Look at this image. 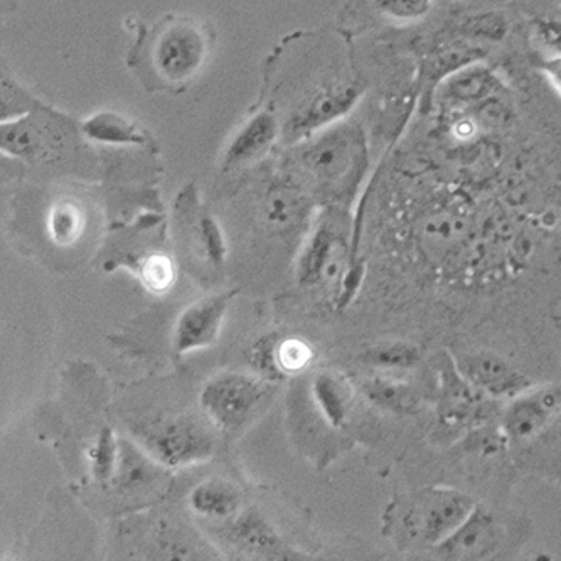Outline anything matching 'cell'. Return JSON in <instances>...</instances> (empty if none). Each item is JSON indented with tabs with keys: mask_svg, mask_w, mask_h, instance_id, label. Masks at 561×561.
Segmentation results:
<instances>
[{
	"mask_svg": "<svg viewBox=\"0 0 561 561\" xmlns=\"http://www.w3.org/2000/svg\"><path fill=\"white\" fill-rule=\"evenodd\" d=\"M150 70L168 87H183L197 77L209 56L206 30L193 19L168 18L149 41Z\"/></svg>",
	"mask_w": 561,
	"mask_h": 561,
	"instance_id": "cell-1",
	"label": "cell"
},
{
	"mask_svg": "<svg viewBox=\"0 0 561 561\" xmlns=\"http://www.w3.org/2000/svg\"><path fill=\"white\" fill-rule=\"evenodd\" d=\"M299 161L307 172L325 183L354 181L368 162L365 137L356 125L335 122L304 144Z\"/></svg>",
	"mask_w": 561,
	"mask_h": 561,
	"instance_id": "cell-2",
	"label": "cell"
},
{
	"mask_svg": "<svg viewBox=\"0 0 561 561\" xmlns=\"http://www.w3.org/2000/svg\"><path fill=\"white\" fill-rule=\"evenodd\" d=\"M271 387L263 378L225 373L216 376L201 391V409L206 419L222 432H237L259 415Z\"/></svg>",
	"mask_w": 561,
	"mask_h": 561,
	"instance_id": "cell-3",
	"label": "cell"
},
{
	"mask_svg": "<svg viewBox=\"0 0 561 561\" xmlns=\"http://www.w3.org/2000/svg\"><path fill=\"white\" fill-rule=\"evenodd\" d=\"M136 435L150 459L169 469L208 459L215 450V440L205 426L183 416L157 420L137 428Z\"/></svg>",
	"mask_w": 561,
	"mask_h": 561,
	"instance_id": "cell-4",
	"label": "cell"
},
{
	"mask_svg": "<svg viewBox=\"0 0 561 561\" xmlns=\"http://www.w3.org/2000/svg\"><path fill=\"white\" fill-rule=\"evenodd\" d=\"M474 507V501L462 492L428 489L413 501L407 514V528L415 540L437 547L466 522Z\"/></svg>",
	"mask_w": 561,
	"mask_h": 561,
	"instance_id": "cell-5",
	"label": "cell"
},
{
	"mask_svg": "<svg viewBox=\"0 0 561 561\" xmlns=\"http://www.w3.org/2000/svg\"><path fill=\"white\" fill-rule=\"evenodd\" d=\"M359 95L362 88L354 81L321 88L288 118L285 124V137L288 140L302 139L316 130L335 124L347 110L353 108Z\"/></svg>",
	"mask_w": 561,
	"mask_h": 561,
	"instance_id": "cell-6",
	"label": "cell"
},
{
	"mask_svg": "<svg viewBox=\"0 0 561 561\" xmlns=\"http://www.w3.org/2000/svg\"><path fill=\"white\" fill-rule=\"evenodd\" d=\"M457 371L474 390L491 397H518L531 381L519 369L491 351H472L457 359Z\"/></svg>",
	"mask_w": 561,
	"mask_h": 561,
	"instance_id": "cell-7",
	"label": "cell"
},
{
	"mask_svg": "<svg viewBox=\"0 0 561 561\" xmlns=\"http://www.w3.org/2000/svg\"><path fill=\"white\" fill-rule=\"evenodd\" d=\"M231 297L233 294H221L201 299L181 313L174 329V351L179 356L216 343Z\"/></svg>",
	"mask_w": 561,
	"mask_h": 561,
	"instance_id": "cell-8",
	"label": "cell"
},
{
	"mask_svg": "<svg viewBox=\"0 0 561 561\" xmlns=\"http://www.w3.org/2000/svg\"><path fill=\"white\" fill-rule=\"evenodd\" d=\"M500 541L496 518L484 507L476 506L466 522L435 548L447 560H481L494 553Z\"/></svg>",
	"mask_w": 561,
	"mask_h": 561,
	"instance_id": "cell-9",
	"label": "cell"
},
{
	"mask_svg": "<svg viewBox=\"0 0 561 561\" xmlns=\"http://www.w3.org/2000/svg\"><path fill=\"white\" fill-rule=\"evenodd\" d=\"M277 117L271 110L260 112L250 122L243 125L237 137L231 140L227 153H225V168L237 169L241 165L252 164L271 149L277 139Z\"/></svg>",
	"mask_w": 561,
	"mask_h": 561,
	"instance_id": "cell-10",
	"label": "cell"
},
{
	"mask_svg": "<svg viewBox=\"0 0 561 561\" xmlns=\"http://www.w3.org/2000/svg\"><path fill=\"white\" fill-rule=\"evenodd\" d=\"M557 409L558 394L554 391H536L519 397L506 413L504 431L513 440H525L538 434Z\"/></svg>",
	"mask_w": 561,
	"mask_h": 561,
	"instance_id": "cell-11",
	"label": "cell"
},
{
	"mask_svg": "<svg viewBox=\"0 0 561 561\" xmlns=\"http://www.w3.org/2000/svg\"><path fill=\"white\" fill-rule=\"evenodd\" d=\"M340 228L334 219H324L318 230L310 238L309 244L304 250L299 263V280L307 287L321 284L324 278L331 277L332 259L337 255L340 247Z\"/></svg>",
	"mask_w": 561,
	"mask_h": 561,
	"instance_id": "cell-12",
	"label": "cell"
},
{
	"mask_svg": "<svg viewBox=\"0 0 561 561\" xmlns=\"http://www.w3.org/2000/svg\"><path fill=\"white\" fill-rule=\"evenodd\" d=\"M313 400L329 425L343 426L350 413L351 393L346 381L331 371L319 373L312 383Z\"/></svg>",
	"mask_w": 561,
	"mask_h": 561,
	"instance_id": "cell-13",
	"label": "cell"
},
{
	"mask_svg": "<svg viewBox=\"0 0 561 561\" xmlns=\"http://www.w3.org/2000/svg\"><path fill=\"white\" fill-rule=\"evenodd\" d=\"M190 504L194 513L209 519H227L240 507V492L222 481H208L191 492Z\"/></svg>",
	"mask_w": 561,
	"mask_h": 561,
	"instance_id": "cell-14",
	"label": "cell"
},
{
	"mask_svg": "<svg viewBox=\"0 0 561 561\" xmlns=\"http://www.w3.org/2000/svg\"><path fill=\"white\" fill-rule=\"evenodd\" d=\"M496 87L494 77L481 66H463L442 87V99L450 103H472L485 99Z\"/></svg>",
	"mask_w": 561,
	"mask_h": 561,
	"instance_id": "cell-15",
	"label": "cell"
},
{
	"mask_svg": "<svg viewBox=\"0 0 561 561\" xmlns=\"http://www.w3.org/2000/svg\"><path fill=\"white\" fill-rule=\"evenodd\" d=\"M84 134L96 142L112 146H134L146 142L144 131L122 115L100 112L83 124Z\"/></svg>",
	"mask_w": 561,
	"mask_h": 561,
	"instance_id": "cell-16",
	"label": "cell"
},
{
	"mask_svg": "<svg viewBox=\"0 0 561 561\" xmlns=\"http://www.w3.org/2000/svg\"><path fill=\"white\" fill-rule=\"evenodd\" d=\"M153 478H156V466L136 447H131L127 442H121L117 469L112 479L114 484L125 491H136L149 485Z\"/></svg>",
	"mask_w": 561,
	"mask_h": 561,
	"instance_id": "cell-17",
	"label": "cell"
},
{
	"mask_svg": "<svg viewBox=\"0 0 561 561\" xmlns=\"http://www.w3.org/2000/svg\"><path fill=\"white\" fill-rule=\"evenodd\" d=\"M84 227L83 209L75 201H59L49 211L48 231L59 247L73 244Z\"/></svg>",
	"mask_w": 561,
	"mask_h": 561,
	"instance_id": "cell-18",
	"label": "cell"
},
{
	"mask_svg": "<svg viewBox=\"0 0 561 561\" xmlns=\"http://www.w3.org/2000/svg\"><path fill=\"white\" fill-rule=\"evenodd\" d=\"M118 454H121V444H118L114 431L103 428L96 437L95 444L88 450L90 470H92V476L96 481L108 482L114 479Z\"/></svg>",
	"mask_w": 561,
	"mask_h": 561,
	"instance_id": "cell-19",
	"label": "cell"
},
{
	"mask_svg": "<svg viewBox=\"0 0 561 561\" xmlns=\"http://www.w3.org/2000/svg\"><path fill=\"white\" fill-rule=\"evenodd\" d=\"M233 528L238 543L244 545L250 550L266 551L277 547L278 540L274 529L255 511L241 514L234 522Z\"/></svg>",
	"mask_w": 561,
	"mask_h": 561,
	"instance_id": "cell-20",
	"label": "cell"
},
{
	"mask_svg": "<svg viewBox=\"0 0 561 561\" xmlns=\"http://www.w3.org/2000/svg\"><path fill=\"white\" fill-rule=\"evenodd\" d=\"M369 400L383 409L405 412L415 405V394L407 385L397 383L390 378H375L365 387Z\"/></svg>",
	"mask_w": 561,
	"mask_h": 561,
	"instance_id": "cell-21",
	"label": "cell"
},
{
	"mask_svg": "<svg viewBox=\"0 0 561 561\" xmlns=\"http://www.w3.org/2000/svg\"><path fill=\"white\" fill-rule=\"evenodd\" d=\"M363 359L375 368L407 369L419 363L420 351L412 344L383 343L366 351Z\"/></svg>",
	"mask_w": 561,
	"mask_h": 561,
	"instance_id": "cell-22",
	"label": "cell"
},
{
	"mask_svg": "<svg viewBox=\"0 0 561 561\" xmlns=\"http://www.w3.org/2000/svg\"><path fill=\"white\" fill-rule=\"evenodd\" d=\"M41 149V134L27 118L2 125V150L11 156H34Z\"/></svg>",
	"mask_w": 561,
	"mask_h": 561,
	"instance_id": "cell-23",
	"label": "cell"
},
{
	"mask_svg": "<svg viewBox=\"0 0 561 561\" xmlns=\"http://www.w3.org/2000/svg\"><path fill=\"white\" fill-rule=\"evenodd\" d=\"M302 197L297 196L294 191H272L271 196L266 197L265 208H263L266 221L278 230L290 227L299 219L300 213H302Z\"/></svg>",
	"mask_w": 561,
	"mask_h": 561,
	"instance_id": "cell-24",
	"label": "cell"
},
{
	"mask_svg": "<svg viewBox=\"0 0 561 561\" xmlns=\"http://www.w3.org/2000/svg\"><path fill=\"white\" fill-rule=\"evenodd\" d=\"M197 247L211 265L221 266L227 256V243L216 219L211 215L201 216L196 227Z\"/></svg>",
	"mask_w": 561,
	"mask_h": 561,
	"instance_id": "cell-25",
	"label": "cell"
},
{
	"mask_svg": "<svg viewBox=\"0 0 561 561\" xmlns=\"http://www.w3.org/2000/svg\"><path fill=\"white\" fill-rule=\"evenodd\" d=\"M313 351L307 341L299 337H288V340L277 343V365L280 373L296 375L304 371L312 363Z\"/></svg>",
	"mask_w": 561,
	"mask_h": 561,
	"instance_id": "cell-26",
	"label": "cell"
},
{
	"mask_svg": "<svg viewBox=\"0 0 561 561\" xmlns=\"http://www.w3.org/2000/svg\"><path fill=\"white\" fill-rule=\"evenodd\" d=\"M376 8L397 21H416L431 12L432 0H376Z\"/></svg>",
	"mask_w": 561,
	"mask_h": 561,
	"instance_id": "cell-27",
	"label": "cell"
},
{
	"mask_svg": "<svg viewBox=\"0 0 561 561\" xmlns=\"http://www.w3.org/2000/svg\"><path fill=\"white\" fill-rule=\"evenodd\" d=\"M142 280L152 290L161 291L171 287L174 280V266L168 256H152L142 265Z\"/></svg>",
	"mask_w": 561,
	"mask_h": 561,
	"instance_id": "cell-28",
	"label": "cell"
},
{
	"mask_svg": "<svg viewBox=\"0 0 561 561\" xmlns=\"http://www.w3.org/2000/svg\"><path fill=\"white\" fill-rule=\"evenodd\" d=\"M250 363L253 368L265 376V378H275L280 375V369L277 365V343L271 337L260 341L253 346L252 353H250Z\"/></svg>",
	"mask_w": 561,
	"mask_h": 561,
	"instance_id": "cell-29",
	"label": "cell"
},
{
	"mask_svg": "<svg viewBox=\"0 0 561 561\" xmlns=\"http://www.w3.org/2000/svg\"><path fill=\"white\" fill-rule=\"evenodd\" d=\"M535 31L541 43L561 55V21L553 18H541L535 22Z\"/></svg>",
	"mask_w": 561,
	"mask_h": 561,
	"instance_id": "cell-30",
	"label": "cell"
},
{
	"mask_svg": "<svg viewBox=\"0 0 561 561\" xmlns=\"http://www.w3.org/2000/svg\"><path fill=\"white\" fill-rule=\"evenodd\" d=\"M543 71L550 78L553 87L561 93V55H554L543 62Z\"/></svg>",
	"mask_w": 561,
	"mask_h": 561,
	"instance_id": "cell-31",
	"label": "cell"
}]
</instances>
